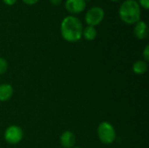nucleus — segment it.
<instances>
[{
  "label": "nucleus",
  "mask_w": 149,
  "mask_h": 148,
  "mask_svg": "<svg viewBox=\"0 0 149 148\" xmlns=\"http://www.w3.org/2000/svg\"><path fill=\"white\" fill-rule=\"evenodd\" d=\"M83 29L82 23L78 17L74 16H67L61 23V36L65 41L74 43L82 38Z\"/></svg>",
  "instance_id": "nucleus-1"
},
{
  "label": "nucleus",
  "mask_w": 149,
  "mask_h": 148,
  "mask_svg": "<svg viewBox=\"0 0 149 148\" xmlns=\"http://www.w3.org/2000/svg\"><path fill=\"white\" fill-rule=\"evenodd\" d=\"M141 6L135 0H126L119 9L120 19L128 24H136L141 18Z\"/></svg>",
  "instance_id": "nucleus-2"
},
{
  "label": "nucleus",
  "mask_w": 149,
  "mask_h": 148,
  "mask_svg": "<svg viewBox=\"0 0 149 148\" xmlns=\"http://www.w3.org/2000/svg\"><path fill=\"white\" fill-rule=\"evenodd\" d=\"M98 136L100 140L106 144H112L116 138V133L114 127L108 122H102L98 126Z\"/></svg>",
  "instance_id": "nucleus-3"
},
{
  "label": "nucleus",
  "mask_w": 149,
  "mask_h": 148,
  "mask_svg": "<svg viewBox=\"0 0 149 148\" xmlns=\"http://www.w3.org/2000/svg\"><path fill=\"white\" fill-rule=\"evenodd\" d=\"M104 17H105L104 10L100 6H94L87 10L85 19L89 26L94 27L102 22Z\"/></svg>",
  "instance_id": "nucleus-4"
},
{
  "label": "nucleus",
  "mask_w": 149,
  "mask_h": 148,
  "mask_svg": "<svg viewBox=\"0 0 149 148\" xmlns=\"http://www.w3.org/2000/svg\"><path fill=\"white\" fill-rule=\"evenodd\" d=\"M24 133L22 129L17 126H9L4 133V139L5 140L12 145L19 143L23 139Z\"/></svg>",
  "instance_id": "nucleus-5"
},
{
  "label": "nucleus",
  "mask_w": 149,
  "mask_h": 148,
  "mask_svg": "<svg viewBox=\"0 0 149 148\" xmlns=\"http://www.w3.org/2000/svg\"><path fill=\"white\" fill-rule=\"evenodd\" d=\"M65 7L72 14H79L85 10L86 7V0H66Z\"/></svg>",
  "instance_id": "nucleus-6"
},
{
  "label": "nucleus",
  "mask_w": 149,
  "mask_h": 148,
  "mask_svg": "<svg viewBox=\"0 0 149 148\" xmlns=\"http://www.w3.org/2000/svg\"><path fill=\"white\" fill-rule=\"evenodd\" d=\"M134 36L138 39H145L148 36V27L146 22L144 21H138L135 24L134 30Z\"/></svg>",
  "instance_id": "nucleus-7"
},
{
  "label": "nucleus",
  "mask_w": 149,
  "mask_h": 148,
  "mask_svg": "<svg viewBox=\"0 0 149 148\" xmlns=\"http://www.w3.org/2000/svg\"><path fill=\"white\" fill-rule=\"evenodd\" d=\"M76 141L75 135L71 131H65L60 137V144L63 148H72Z\"/></svg>",
  "instance_id": "nucleus-8"
},
{
  "label": "nucleus",
  "mask_w": 149,
  "mask_h": 148,
  "mask_svg": "<svg viewBox=\"0 0 149 148\" xmlns=\"http://www.w3.org/2000/svg\"><path fill=\"white\" fill-rule=\"evenodd\" d=\"M13 94V88L9 84L0 85V101L9 100Z\"/></svg>",
  "instance_id": "nucleus-9"
},
{
  "label": "nucleus",
  "mask_w": 149,
  "mask_h": 148,
  "mask_svg": "<svg viewBox=\"0 0 149 148\" xmlns=\"http://www.w3.org/2000/svg\"><path fill=\"white\" fill-rule=\"evenodd\" d=\"M148 62H146L145 60H138L134 62L133 65L134 72L139 75H142L146 73L148 71Z\"/></svg>",
  "instance_id": "nucleus-10"
},
{
  "label": "nucleus",
  "mask_w": 149,
  "mask_h": 148,
  "mask_svg": "<svg viewBox=\"0 0 149 148\" xmlns=\"http://www.w3.org/2000/svg\"><path fill=\"white\" fill-rule=\"evenodd\" d=\"M82 36H84V38L86 40L92 41V40L95 39L96 36H97V31H96L95 27H93V26H89L88 25L85 29H83Z\"/></svg>",
  "instance_id": "nucleus-11"
},
{
  "label": "nucleus",
  "mask_w": 149,
  "mask_h": 148,
  "mask_svg": "<svg viewBox=\"0 0 149 148\" xmlns=\"http://www.w3.org/2000/svg\"><path fill=\"white\" fill-rule=\"evenodd\" d=\"M8 69V63L7 61L3 58H0V74H3Z\"/></svg>",
  "instance_id": "nucleus-12"
},
{
  "label": "nucleus",
  "mask_w": 149,
  "mask_h": 148,
  "mask_svg": "<svg viewBox=\"0 0 149 148\" xmlns=\"http://www.w3.org/2000/svg\"><path fill=\"white\" fill-rule=\"evenodd\" d=\"M139 5L143 7L146 10H148L149 8V0H139Z\"/></svg>",
  "instance_id": "nucleus-13"
},
{
  "label": "nucleus",
  "mask_w": 149,
  "mask_h": 148,
  "mask_svg": "<svg viewBox=\"0 0 149 148\" xmlns=\"http://www.w3.org/2000/svg\"><path fill=\"white\" fill-rule=\"evenodd\" d=\"M142 54H143V57H144V58H145V61H146V62H148V61L149 60V45L148 44L145 47V49H144V51H143Z\"/></svg>",
  "instance_id": "nucleus-14"
},
{
  "label": "nucleus",
  "mask_w": 149,
  "mask_h": 148,
  "mask_svg": "<svg viewBox=\"0 0 149 148\" xmlns=\"http://www.w3.org/2000/svg\"><path fill=\"white\" fill-rule=\"evenodd\" d=\"M25 4H28V5H33L35 3H37L38 2V0H22Z\"/></svg>",
  "instance_id": "nucleus-15"
},
{
  "label": "nucleus",
  "mask_w": 149,
  "mask_h": 148,
  "mask_svg": "<svg viewBox=\"0 0 149 148\" xmlns=\"http://www.w3.org/2000/svg\"><path fill=\"white\" fill-rule=\"evenodd\" d=\"M17 0H3V2L7 5H13Z\"/></svg>",
  "instance_id": "nucleus-16"
},
{
  "label": "nucleus",
  "mask_w": 149,
  "mask_h": 148,
  "mask_svg": "<svg viewBox=\"0 0 149 148\" xmlns=\"http://www.w3.org/2000/svg\"><path fill=\"white\" fill-rule=\"evenodd\" d=\"M49 1H50V3H51L52 5H54V6L59 5V4L61 3V2H62V0H49Z\"/></svg>",
  "instance_id": "nucleus-17"
},
{
  "label": "nucleus",
  "mask_w": 149,
  "mask_h": 148,
  "mask_svg": "<svg viewBox=\"0 0 149 148\" xmlns=\"http://www.w3.org/2000/svg\"><path fill=\"white\" fill-rule=\"evenodd\" d=\"M112 1H113V2H116V1H119V0H112Z\"/></svg>",
  "instance_id": "nucleus-18"
},
{
  "label": "nucleus",
  "mask_w": 149,
  "mask_h": 148,
  "mask_svg": "<svg viewBox=\"0 0 149 148\" xmlns=\"http://www.w3.org/2000/svg\"><path fill=\"white\" fill-rule=\"evenodd\" d=\"M72 148H79V147H72Z\"/></svg>",
  "instance_id": "nucleus-19"
},
{
  "label": "nucleus",
  "mask_w": 149,
  "mask_h": 148,
  "mask_svg": "<svg viewBox=\"0 0 149 148\" xmlns=\"http://www.w3.org/2000/svg\"><path fill=\"white\" fill-rule=\"evenodd\" d=\"M61 148H63V147H61Z\"/></svg>",
  "instance_id": "nucleus-20"
}]
</instances>
